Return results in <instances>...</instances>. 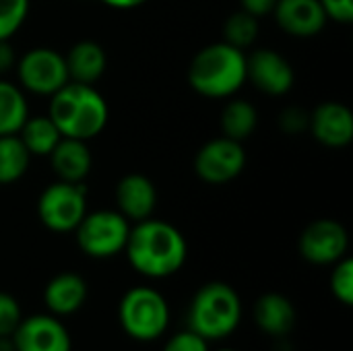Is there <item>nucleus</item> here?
<instances>
[{"label":"nucleus","instance_id":"nucleus-21","mask_svg":"<svg viewBox=\"0 0 353 351\" xmlns=\"http://www.w3.org/2000/svg\"><path fill=\"white\" fill-rule=\"evenodd\" d=\"M27 118L29 108L23 89L0 79V137L19 134Z\"/></svg>","mask_w":353,"mask_h":351},{"label":"nucleus","instance_id":"nucleus-25","mask_svg":"<svg viewBox=\"0 0 353 351\" xmlns=\"http://www.w3.org/2000/svg\"><path fill=\"white\" fill-rule=\"evenodd\" d=\"M329 288L331 294L337 302H341L343 306H352L353 304V261L343 257L341 261H337L333 265L331 277H329Z\"/></svg>","mask_w":353,"mask_h":351},{"label":"nucleus","instance_id":"nucleus-35","mask_svg":"<svg viewBox=\"0 0 353 351\" xmlns=\"http://www.w3.org/2000/svg\"><path fill=\"white\" fill-rule=\"evenodd\" d=\"M217 351H238V350H234V348H221V350H217Z\"/></svg>","mask_w":353,"mask_h":351},{"label":"nucleus","instance_id":"nucleus-7","mask_svg":"<svg viewBox=\"0 0 353 351\" xmlns=\"http://www.w3.org/2000/svg\"><path fill=\"white\" fill-rule=\"evenodd\" d=\"M87 213V190L79 182H54L37 199L39 221L56 234L74 232Z\"/></svg>","mask_w":353,"mask_h":351},{"label":"nucleus","instance_id":"nucleus-11","mask_svg":"<svg viewBox=\"0 0 353 351\" xmlns=\"http://www.w3.org/2000/svg\"><path fill=\"white\" fill-rule=\"evenodd\" d=\"M17 351H72V337L64 323L54 314L23 317L12 333Z\"/></svg>","mask_w":353,"mask_h":351},{"label":"nucleus","instance_id":"nucleus-34","mask_svg":"<svg viewBox=\"0 0 353 351\" xmlns=\"http://www.w3.org/2000/svg\"><path fill=\"white\" fill-rule=\"evenodd\" d=\"M0 351H17L12 337H0Z\"/></svg>","mask_w":353,"mask_h":351},{"label":"nucleus","instance_id":"nucleus-29","mask_svg":"<svg viewBox=\"0 0 353 351\" xmlns=\"http://www.w3.org/2000/svg\"><path fill=\"white\" fill-rule=\"evenodd\" d=\"M327 19L337 23H352L353 21V0H319Z\"/></svg>","mask_w":353,"mask_h":351},{"label":"nucleus","instance_id":"nucleus-14","mask_svg":"<svg viewBox=\"0 0 353 351\" xmlns=\"http://www.w3.org/2000/svg\"><path fill=\"white\" fill-rule=\"evenodd\" d=\"M277 25L294 37H312L327 25V14L319 0H277Z\"/></svg>","mask_w":353,"mask_h":351},{"label":"nucleus","instance_id":"nucleus-15","mask_svg":"<svg viewBox=\"0 0 353 351\" xmlns=\"http://www.w3.org/2000/svg\"><path fill=\"white\" fill-rule=\"evenodd\" d=\"M89 298V285L87 281L72 271L58 273L52 277L43 290V304L50 314L64 319L77 314Z\"/></svg>","mask_w":353,"mask_h":351},{"label":"nucleus","instance_id":"nucleus-19","mask_svg":"<svg viewBox=\"0 0 353 351\" xmlns=\"http://www.w3.org/2000/svg\"><path fill=\"white\" fill-rule=\"evenodd\" d=\"M64 62H66L68 79L85 85H93L97 79H101L108 66L105 50L91 39L77 41L64 56Z\"/></svg>","mask_w":353,"mask_h":351},{"label":"nucleus","instance_id":"nucleus-24","mask_svg":"<svg viewBox=\"0 0 353 351\" xmlns=\"http://www.w3.org/2000/svg\"><path fill=\"white\" fill-rule=\"evenodd\" d=\"M223 35H225V39H223L225 43H230L238 50H246L259 37V19L240 8L234 14H230V19L225 21Z\"/></svg>","mask_w":353,"mask_h":351},{"label":"nucleus","instance_id":"nucleus-26","mask_svg":"<svg viewBox=\"0 0 353 351\" xmlns=\"http://www.w3.org/2000/svg\"><path fill=\"white\" fill-rule=\"evenodd\" d=\"M29 12V0H0V41L10 39Z\"/></svg>","mask_w":353,"mask_h":351},{"label":"nucleus","instance_id":"nucleus-12","mask_svg":"<svg viewBox=\"0 0 353 351\" xmlns=\"http://www.w3.org/2000/svg\"><path fill=\"white\" fill-rule=\"evenodd\" d=\"M246 79L267 95H285L294 87L292 64L275 50L263 48L246 56Z\"/></svg>","mask_w":353,"mask_h":351},{"label":"nucleus","instance_id":"nucleus-3","mask_svg":"<svg viewBox=\"0 0 353 351\" xmlns=\"http://www.w3.org/2000/svg\"><path fill=\"white\" fill-rule=\"evenodd\" d=\"M246 81L244 52L225 41L203 48L188 66V83L203 97H230Z\"/></svg>","mask_w":353,"mask_h":351},{"label":"nucleus","instance_id":"nucleus-33","mask_svg":"<svg viewBox=\"0 0 353 351\" xmlns=\"http://www.w3.org/2000/svg\"><path fill=\"white\" fill-rule=\"evenodd\" d=\"M105 6H112V8H118V10H130V8H137L141 4H145L147 0H101Z\"/></svg>","mask_w":353,"mask_h":351},{"label":"nucleus","instance_id":"nucleus-27","mask_svg":"<svg viewBox=\"0 0 353 351\" xmlns=\"http://www.w3.org/2000/svg\"><path fill=\"white\" fill-rule=\"evenodd\" d=\"M23 321V308L14 296L0 292V337H12Z\"/></svg>","mask_w":353,"mask_h":351},{"label":"nucleus","instance_id":"nucleus-17","mask_svg":"<svg viewBox=\"0 0 353 351\" xmlns=\"http://www.w3.org/2000/svg\"><path fill=\"white\" fill-rule=\"evenodd\" d=\"M116 203L128 221L149 219L157 207L155 184L143 174H128L116 184Z\"/></svg>","mask_w":353,"mask_h":351},{"label":"nucleus","instance_id":"nucleus-6","mask_svg":"<svg viewBox=\"0 0 353 351\" xmlns=\"http://www.w3.org/2000/svg\"><path fill=\"white\" fill-rule=\"evenodd\" d=\"M74 234L83 254L91 259H112L124 252L130 234V223L120 211L101 209L85 213Z\"/></svg>","mask_w":353,"mask_h":351},{"label":"nucleus","instance_id":"nucleus-13","mask_svg":"<svg viewBox=\"0 0 353 351\" xmlns=\"http://www.w3.org/2000/svg\"><path fill=\"white\" fill-rule=\"evenodd\" d=\"M308 126L319 143L325 147H347L353 141V114L352 110L339 101L321 103L308 120Z\"/></svg>","mask_w":353,"mask_h":351},{"label":"nucleus","instance_id":"nucleus-20","mask_svg":"<svg viewBox=\"0 0 353 351\" xmlns=\"http://www.w3.org/2000/svg\"><path fill=\"white\" fill-rule=\"evenodd\" d=\"M19 139L23 141L29 155L48 157L62 139V134L50 116H29L19 130Z\"/></svg>","mask_w":353,"mask_h":351},{"label":"nucleus","instance_id":"nucleus-2","mask_svg":"<svg viewBox=\"0 0 353 351\" xmlns=\"http://www.w3.org/2000/svg\"><path fill=\"white\" fill-rule=\"evenodd\" d=\"M48 116L62 137L91 141L105 128L110 112L103 95L93 85L68 81L50 95Z\"/></svg>","mask_w":353,"mask_h":351},{"label":"nucleus","instance_id":"nucleus-10","mask_svg":"<svg viewBox=\"0 0 353 351\" xmlns=\"http://www.w3.org/2000/svg\"><path fill=\"white\" fill-rule=\"evenodd\" d=\"M350 234L335 219H316L304 228L298 240L300 257L316 267L335 265L347 254Z\"/></svg>","mask_w":353,"mask_h":351},{"label":"nucleus","instance_id":"nucleus-1","mask_svg":"<svg viewBox=\"0 0 353 351\" xmlns=\"http://www.w3.org/2000/svg\"><path fill=\"white\" fill-rule=\"evenodd\" d=\"M124 252L139 275L147 279H168L184 267L188 244L176 225L149 217L130 228Z\"/></svg>","mask_w":353,"mask_h":351},{"label":"nucleus","instance_id":"nucleus-30","mask_svg":"<svg viewBox=\"0 0 353 351\" xmlns=\"http://www.w3.org/2000/svg\"><path fill=\"white\" fill-rule=\"evenodd\" d=\"M308 120L310 116L304 114L302 110L298 108H288L283 114H281V128L292 132V134H298L300 130H304L308 126Z\"/></svg>","mask_w":353,"mask_h":351},{"label":"nucleus","instance_id":"nucleus-28","mask_svg":"<svg viewBox=\"0 0 353 351\" xmlns=\"http://www.w3.org/2000/svg\"><path fill=\"white\" fill-rule=\"evenodd\" d=\"M161 351H211V348H209L207 339H203L201 335H196L190 329H184V331L174 333L165 341Z\"/></svg>","mask_w":353,"mask_h":351},{"label":"nucleus","instance_id":"nucleus-9","mask_svg":"<svg viewBox=\"0 0 353 351\" xmlns=\"http://www.w3.org/2000/svg\"><path fill=\"white\" fill-rule=\"evenodd\" d=\"M246 153L240 141L219 137L205 143L194 157V172L207 184H225L242 174Z\"/></svg>","mask_w":353,"mask_h":351},{"label":"nucleus","instance_id":"nucleus-5","mask_svg":"<svg viewBox=\"0 0 353 351\" xmlns=\"http://www.w3.org/2000/svg\"><path fill=\"white\" fill-rule=\"evenodd\" d=\"M170 304L151 285L130 288L118 304V323L126 337L139 343H151L165 335L170 327Z\"/></svg>","mask_w":353,"mask_h":351},{"label":"nucleus","instance_id":"nucleus-8","mask_svg":"<svg viewBox=\"0 0 353 351\" xmlns=\"http://www.w3.org/2000/svg\"><path fill=\"white\" fill-rule=\"evenodd\" d=\"M17 74L23 89L37 95H54L70 79L64 56L52 48H33L17 62Z\"/></svg>","mask_w":353,"mask_h":351},{"label":"nucleus","instance_id":"nucleus-16","mask_svg":"<svg viewBox=\"0 0 353 351\" xmlns=\"http://www.w3.org/2000/svg\"><path fill=\"white\" fill-rule=\"evenodd\" d=\"M296 321L294 302L279 292H267L254 304V325L267 337H288L294 331Z\"/></svg>","mask_w":353,"mask_h":351},{"label":"nucleus","instance_id":"nucleus-4","mask_svg":"<svg viewBox=\"0 0 353 351\" xmlns=\"http://www.w3.org/2000/svg\"><path fill=\"white\" fill-rule=\"evenodd\" d=\"M242 298L223 281H211L196 290L188 306V329L203 339L221 341L234 335L242 323Z\"/></svg>","mask_w":353,"mask_h":351},{"label":"nucleus","instance_id":"nucleus-23","mask_svg":"<svg viewBox=\"0 0 353 351\" xmlns=\"http://www.w3.org/2000/svg\"><path fill=\"white\" fill-rule=\"evenodd\" d=\"M29 151L19 134L0 137V184H12L21 180L29 168Z\"/></svg>","mask_w":353,"mask_h":351},{"label":"nucleus","instance_id":"nucleus-32","mask_svg":"<svg viewBox=\"0 0 353 351\" xmlns=\"http://www.w3.org/2000/svg\"><path fill=\"white\" fill-rule=\"evenodd\" d=\"M14 64H17V58H14L12 46L8 43V39H2L0 41V74L12 68Z\"/></svg>","mask_w":353,"mask_h":351},{"label":"nucleus","instance_id":"nucleus-18","mask_svg":"<svg viewBox=\"0 0 353 351\" xmlns=\"http://www.w3.org/2000/svg\"><path fill=\"white\" fill-rule=\"evenodd\" d=\"M48 157L52 161L54 174L62 182H74V184L83 182L93 166V157L87 147V141L68 139V137H62Z\"/></svg>","mask_w":353,"mask_h":351},{"label":"nucleus","instance_id":"nucleus-22","mask_svg":"<svg viewBox=\"0 0 353 351\" xmlns=\"http://www.w3.org/2000/svg\"><path fill=\"white\" fill-rule=\"evenodd\" d=\"M256 124H259V112L246 99H234L221 112V130L223 137L228 139L242 143L254 132Z\"/></svg>","mask_w":353,"mask_h":351},{"label":"nucleus","instance_id":"nucleus-31","mask_svg":"<svg viewBox=\"0 0 353 351\" xmlns=\"http://www.w3.org/2000/svg\"><path fill=\"white\" fill-rule=\"evenodd\" d=\"M242 2V10L250 12L252 17H265L269 12H273L277 0H240Z\"/></svg>","mask_w":353,"mask_h":351}]
</instances>
